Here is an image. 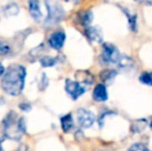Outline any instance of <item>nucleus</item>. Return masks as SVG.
I'll list each match as a JSON object with an SVG mask.
<instances>
[{"instance_id": "nucleus-3", "label": "nucleus", "mask_w": 152, "mask_h": 151, "mask_svg": "<svg viewBox=\"0 0 152 151\" xmlns=\"http://www.w3.org/2000/svg\"><path fill=\"white\" fill-rule=\"evenodd\" d=\"M45 5L47 6L48 16L45 20V25L47 27H53L59 22H61L65 17V10L59 2L46 1Z\"/></svg>"}, {"instance_id": "nucleus-9", "label": "nucleus", "mask_w": 152, "mask_h": 151, "mask_svg": "<svg viewBox=\"0 0 152 151\" xmlns=\"http://www.w3.org/2000/svg\"><path fill=\"white\" fill-rule=\"evenodd\" d=\"M86 37L90 42H102V32L99 27L97 26H89L85 28L84 31Z\"/></svg>"}, {"instance_id": "nucleus-13", "label": "nucleus", "mask_w": 152, "mask_h": 151, "mask_svg": "<svg viewBox=\"0 0 152 151\" xmlns=\"http://www.w3.org/2000/svg\"><path fill=\"white\" fill-rule=\"evenodd\" d=\"M76 79L78 83H83L86 85H91L94 81L93 76L88 71H78L76 73Z\"/></svg>"}, {"instance_id": "nucleus-22", "label": "nucleus", "mask_w": 152, "mask_h": 151, "mask_svg": "<svg viewBox=\"0 0 152 151\" xmlns=\"http://www.w3.org/2000/svg\"><path fill=\"white\" fill-rule=\"evenodd\" d=\"M128 151H150L144 144L142 143H134L128 148Z\"/></svg>"}, {"instance_id": "nucleus-15", "label": "nucleus", "mask_w": 152, "mask_h": 151, "mask_svg": "<svg viewBox=\"0 0 152 151\" xmlns=\"http://www.w3.org/2000/svg\"><path fill=\"white\" fill-rule=\"evenodd\" d=\"M61 128L64 133H68L70 129L74 127V119H72V114H66L60 118Z\"/></svg>"}, {"instance_id": "nucleus-2", "label": "nucleus", "mask_w": 152, "mask_h": 151, "mask_svg": "<svg viewBox=\"0 0 152 151\" xmlns=\"http://www.w3.org/2000/svg\"><path fill=\"white\" fill-rule=\"evenodd\" d=\"M2 126H3L4 136L7 139L14 140V141H19L26 131L25 118L23 117L18 118V115L14 111H10L5 116L2 122Z\"/></svg>"}, {"instance_id": "nucleus-19", "label": "nucleus", "mask_w": 152, "mask_h": 151, "mask_svg": "<svg viewBox=\"0 0 152 151\" xmlns=\"http://www.w3.org/2000/svg\"><path fill=\"white\" fill-rule=\"evenodd\" d=\"M39 62L42 64V67H52L56 64L57 59L55 57H51V56H44L39 59Z\"/></svg>"}, {"instance_id": "nucleus-6", "label": "nucleus", "mask_w": 152, "mask_h": 151, "mask_svg": "<svg viewBox=\"0 0 152 151\" xmlns=\"http://www.w3.org/2000/svg\"><path fill=\"white\" fill-rule=\"evenodd\" d=\"M77 120L81 127L83 128H89L92 126V124L95 121V116L89 110H86L84 108H80L77 111Z\"/></svg>"}, {"instance_id": "nucleus-21", "label": "nucleus", "mask_w": 152, "mask_h": 151, "mask_svg": "<svg viewBox=\"0 0 152 151\" xmlns=\"http://www.w3.org/2000/svg\"><path fill=\"white\" fill-rule=\"evenodd\" d=\"M10 46L6 42L0 40V56H5V55L10 54Z\"/></svg>"}, {"instance_id": "nucleus-18", "label": "nucleus", "mask_w": 152, "mask_h": 151, "mask_svg": "<svg viewBox=\"0 0 152 151\" xmlns=\"http://www.w3.org/2000/svg\"><path fill=\"white\" fill-rule=\"evenodd\" d=\"M146 123L147 122H146L145 119H138V120H136L134 122H132L130 129H132V133H140L142 129L145 128Z\"/></svg>"}, {"instance_id": "nucleus-4", "label": "nucleus", "mask_w": 152, "mask_h": 151, "mask_svg": "<svg viewBox=\"0 0 152 151\" xmlns=\"http://www.w3.org/2000/svg\"><path fill=\"white\" fill-rule=\"evenodd\" d=\"M120 53L116 46L110 42H104L102 44V50L99 55V59L104 64H113L116 63L120 59Z\"/></svg>"}, {"instance_id": "nucleus-10", "label": "nucleus", "mask_w": 152, "mask_h": 151, "mask_svg": "<svg viewBox=\"0 0 152 151\" xmlns=\"http://www.w3.org/2000/svg\"><path fill=\"white\" fill-rule=\"evenodd\" d=\"M117 66H118L119 69H121V71H129L134 69L136 63H134V61L132 60L129 56H127V55H121L120 59H119V61L117 62Z\"/></svg>"}, {"instance_id": "nucleus-25", "label": "nucleus", "mask_w": 152, "mask_h": 151, "mask_svg": "<svg viewBox=\"0 0 152 151\" xmlns=\"http://www.w3.org/2000/svg\"><path fill=\"white\" fill-rule=\"evenodd\" d=\"M0 151H3V148H2V140L0 139Z\"/></svg>"}, {"instance_id": "nucleus-7", "label": "nucleus", "mask_w": 152, "mask_h": 151, "mask_svg": "<svg viewBox=\"0 0 152 151\" xmlns=\"http://www.w3.org/2000/svg\"><path fill=\"white\" fill-rule=\"evenodd\" d=\"M65 38H66V34L64 31H56V32L52 33L51 36L49 37L48 44H50L51 48L59 51L63 47L64 42H65Z\"/></svg>"}, {"instance_id": "nucleus-20", "label": "nucleus", "mask_w": 152, "mask_h": 151, "mask_svg": "<svg viewBox=\"0 0 152 151\" xmlns=\"http://www.w3.org/2000/svg\"><path fill=\"white\" fill-rule=\"evenodd\" d=\"M140 82L144 85H148V86H152V73H149V71H145V73H142L139 78Z\"/></svg>"}, {"instance_id": "nucleus-23", "label": "nucleus", "mask_w": 152, "mask_h": 151, "mask_svg": "<svg viewBox=\"0 0 152 151\" xmlns=\"http://www.w3.org/2000/svg\"><path fill=\"white\" fill-rule=\"evenodd\" d=\"M20 109L21 110H23V111H26V112H28V111H30L31 110V106L29 105L28 103H23V104H20Z\"/></svg>"}, {"instance_id": "nucleus-17", "label": "nucleus", "mask_w": 152, "mask_h": 151, "mask_svg": "<svg viewBox=\"0 0 152 151\" xmlns=\"http://www.w3.org/2000/svg\"><path fill=\"white\" fill-rule=\"evenodd\" d=\"M19 12V6L17 3H8L7 5L4 7V15L6 17H10V16H16Z\"/></svg>"}, {"instance_id": "nucleus-26", "label": "nucleus", "mask_w": 152, "mask_h": 151, "mask_svg": "<svg viewBox=\"0 0 152 151\" xmlns=\"http://www.w3.org/2000/svg\"><path fill=\"white\" fill-rule=\"evenodd\" d=\"M146 4H148V5H152V1H147V2H145Z\"/></svg>"}, {"instance_id": "nucleus-16", "label": "nucleus", "mask_w": 152, "mask_h": 151, "mask_svg": "<svg viewBox=\"0 0 152 151\" xmlns=\"http://www.w3.org/2000/svg\"><path fill=\"white\" fill-rule=\"evenodd\" d=\"M116 76H117V71L112 69H104V71H102L99 73V78H100V80L102 81V84H104V83L112 82Z\"/></svg>"}, {"instance_id": "nucleus-12", "label": "nucleus", "mask_w": 152, "mask_h": 151, "mask_svg": "<svg viewBox=\"0 0 152 151\" xmlns=\"http://www.w3.org/2000/svg\"><path fill=\"white\" fill-rule=\"evenodd\" d=\"M29 12H30V16L32 17L33 20H35L36 22H39L42 19V10H40L39 2L38 1H29Z\"/></svg>"}, {"instance_id": "nucleus-27", "label": "nucleus", "mask_w": 152, "mask_h": 151, "mask_svg": "<svg viewBox=\"0 0 152 151\" xmlns=\"http://www.w3.org/2000/svg\"><path fill=\"white\" fill-rule=\"evenodd\" d=\"M149 126H150V128L152 129V120H151V122H150V124H149Z\"/></svg>"}, {"instance_id": "nucleus-8", "label": "nucleus", "mask_w": 152, "mask_h": 151, "mask_svg": "<svg viewBox=\"0 0 152 151\" xmlns=\"http://www.w3.org/2000/svg\"><path fill=\"white\" fill-rule=\"evenodd\" d=\"M92 97L95 101L98 103H104L108 99V91H107V87L104 84L100 83L97 84L93 89V93H92Z\"/></svg>"}, {"instance_id": "nucleus-24", "label": "nucleus", "mask_w": 152, "mask_h": 151, "mask_svg": "<svg viewBox=\"0 0 152 151\" xmlns=\"http://www.w3.org/2000/svg\"><path fill=\"white\" fill-rule=\"evenodd\" d=\"M5 74V69H4L3 64H2L1 62H0V77H3V75Z\"/></svg>"}, {"instance_id": "nucleus-5", "label": "nucleus", "mask_w": 152, "mask_h": 151, "mask_svg": "<svg viewBox=\"0 0 152 151\" xmlns=\"http://www.w3.org/2000/svg\"><path fill=\"white\" fill-rule=\"evenodd\" d=\"M65 91L67 92V94L72 97L74 101L78 99L81 95H83L86 92L85 87H83L80 83H78L77 81H72L70 79H66L65 80Z\"/></svg>"}, {"instance_id": "nucleus-11", "label": "nucleus", "mask_w": 152, "mask_h": 151, "mask_svg": "<svg viewBox=\"0 0 152 151\" xmlns=\"http://www.w3.org/2000/svg\"><path fill=\"white\" fill-rule=\"evenodd\" d=\"M78 20H79V23H80L83 27L87 28V27L90 26L92 20H93V12H92V10L90 9L81 10L78 14Z\"/></svg>"}, {"instance_id": "nucleus-1", "label": "nucleus", "mask_w": 152, "mask_h": 151, "mask_svg": "<svg viewBox=\"0 0 152 151\" xmlns=\"http://www.w3.org/2000/svg\"><path fill=\"white\" fill-rule=\"evenodd\" d=\"M26 69L21 64H12L5 71L1 79V88L12 96H18L23 92L26 79Z\"/></svg>"}, {"instance_id": "nucleus-14", "label": "nucleus", "mask_w": 152, "mask_h": 151, "mask_svg": "<svg viewBox=\"0 0 152 151\" xmlns=\"http://www.w3.org/2000/svg\"><path fill=\"white\" fill-rule=\"evenodd\" d=\"M119 6L121 7L122 12L125 14V16L127 17L128 24H129V27H130V29H132V31H134V32L137 31V14L136 12H130L127 7H124V6H121V5H119Z\"/></svg>"}]
</instances>
